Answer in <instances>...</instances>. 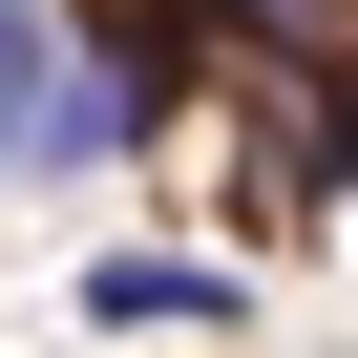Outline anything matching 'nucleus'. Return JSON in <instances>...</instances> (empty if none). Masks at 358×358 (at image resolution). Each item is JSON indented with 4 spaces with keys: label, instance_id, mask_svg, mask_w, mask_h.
<instances>
[{
    "label": "nucleus",
    "instance_id": "nucleus-1",
    "mask_svg": "<svg viewBox=\"0 0 358 358\" xmlns=\"http://www.w3.org/2000/svg\"><path fill=\"white\" fill-rule=\"evenodd\" d=\"M85 316H106V337H169V316H190V337H211V316H232V274H211V253H106V274H85Z\"/></svg>",
    "mask_w": 358,
    "mask_h": 358
},
{
    "label": "nucleus",
    "instance_id": "nucleus-2",
    "mask_svg": "<svg viewBox=\"0 0 358 358\" xmlns=\"http://www.w3.org/2000/svg\"><path fill=\"white\" fill-rule=\"evenodd\" d=\"M337 190H358V85H337V106H316V148H295V211H337Z\"/></svg>",
    "mask_w": 358,
    "mask_h": 358
},
{
    "label": "nucleus",
    "instance_id": "nucleus-3",
    "mask_svg": "<svg viewBox=\"0 0 358 358\" xmlns=\"http://www.w3.org/2000/svg\"><path fill=\"white\" fill-rule=\"evenodd\" d=\"M253 43H358V0H232Z\"/></svg>",
    "mask_w": 358,
    "mask_h": 358
}]
</instances>
